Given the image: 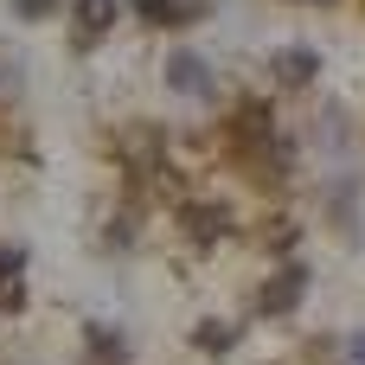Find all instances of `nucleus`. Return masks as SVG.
I'll use <instances>...</instances> for the list:
<instances>
[{
    "label": "nucleus",
    "instance_id": "0eeeda50",
    "mask_svg": "<svg viewBox=\"0 0 365 365\" xmlns=\"http://www.w3.org/2000/svg\"><path fill=\"white\" fill-rule=\"evenodd\" d=\"M115 19V0H83V38H103Z\"/></svg>",
    "mask_w": 365,
    "mask_h": 365
},
{
    "label": "nucleus",
    "instance_id": "20e7f679",
    "mask_svg": "<svg viewBox=\"0 0 365 365\" xmlns=\"http://www.w3.org/2000/svg\"><path fill=\"white\" fill-rule=\"evenodd\" d=\"M128 6H135L148 26H192V13H199L192 0H128Z\"/></svg>",
    "mask_w": 365,
    "mask_h": 365
},
{
    "label": "nucleus",
    "instance_id": "1a4fd4ad",
    "mask_svg": "<svg viewBox=\"0 0 365 365\" xmlns=\"http://www.w3.org/2000/svg\"><path fill=\"white\" fill-rule=\"evenodd\" d=\"M353 359H359V365H365V340H353Z\"/></svg>",
    "mask_w": 365,
    "mask_h": 365
},
{
    "label": "nucleus",
    "instance_id": "39448f33",
    "mask_svg": "<svg viewBox=\"0 0 365 365\" xmlns=\"http://www.w3.org/2000/svg\"><path fill=\"white\" fill-rule=\"evenodd\" d=\"M314 71H321V58H314L308 45H289V51H276V77H282V83H308Z\"/></svg>",
    "mask_w": 365,
    "mask_h": 365
},
{
    "label": "nucleus",
    "instance_id": "423d86ee",
    "mask_svg": "<svg viewBox=\"0 0 365 365\" xmlns=\"http://www.w3.org/2000/svg\"><path fill=\"white\" fill-rule=\"evenodd\" d=\"M26 269V250H13V244H0V295L6 302H19V289H13V276Z\"/></svg>",
    "mask_w": 365,
    "mask_h": 365
},
{
    "label": "nucleus",
    "instance_id": "6e6552de",
    "mask_svg": "<svg viewBox=\"0 0 365 365\" xmlns=\"http://www.w3.org/2000/svg\"><path fill=\"white\" fill-rule=\"evenodd\" d=\"M13 6H19L26 19H45V13H58V0H13Z\"/></svg>",
    "mask_w": 365,
    "mask_h": 365
},
{
    "label": "nucleus",
    "instance_id": "f03ea898",
    "mask_svg": "<svg viewBox=\"0 0 365 365\" xmlns=\"http://www.w3.org/2000/svg\"><path fill=\"white\" fill-rule=\"evenodd\" d=\"M128 359V340L115 334V327H83V365H122Z\"/></svg>",
    "mask_w": 365,
    "mask_h": 365
},
{
    "label": "nucleus",
    "instance_id": "9d476101",
    "mask_svg": "<svg viewBox=\"0 0 365 365\" xmlns=\"http://www.w3.org/2000/svg\"><path fill=\"white\" fill-rule=\"evenodd\" d=\"M302 6H334V0H302Z\"/></svg>",
    "mask_w": 365,
    "mask_h": 365
},
{
    "label": "nucleus",
    "instance_id": "7ed1b4c3",
    "mask_svg": "<svg viewBox=\"0 0 365 365\" xmlns=\"http://www.w3.org/2000/svg\"><path fill=\"white\" fill-rule=\"evenodd\" d=\"M167 83H173V90H186V96H212L205 58H192V51H173V58H167Z\"/></svg>",
    "mask_w": 365,
    "mask_h": 365
},
{
    "label": "nucleus",
    "instance_id": "f257e3e1",
    "mask_svg": "<svg viewBox=\"0 0 365 365\" xmlns=\"http://www.w3.org/2000/svg\"><path fill=\"white\" fill-rule=\"evenodd\" d=\"M302 289H308V269H302V263L276 269V282L263 289V314H289V308L302 302Z\"/></svg>",
    "mask_w": 365,
    "mask_h": 365
}]
</instances>
